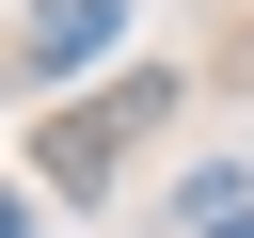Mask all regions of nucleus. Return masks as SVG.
Here are the masks:
<instances>
[{
	"mask_svg": "<svg viewBox=\"0 0 254 238\" xmlns=\"http://www.w3.org/2000/svg\"><path fill=\"white\" fill-rule=\"evenodd\" d=\"M0 238H32V206H16V190H0Z\"/></svg>",
	"mask_w": 254,
	"mask_h": 238,
	"instance_id": "obj_2",
	"label": "nucleus"
},
{
	"mask_svg": "<svg viewBox=\"0 0 254 238\" xmlns=\"http://www.w3.org/2000/svg\"><path fill=\"white\" fill-rule=\"evenodd\" d=\"M111 32H127V0H32V32H16V79H79Z\"/></svg>",
	"mask_w": 254,
	"mask_h": 238,
	"instance_id": "obj_1",
	"label": "nucleus"
},
{
	"mask_svg": "<svg viewBox=\"0 0 254 238\" xmlns=\"http://www.w3.org/2000/svg\"><path fill=\"white\" fill-rule=\"evenodd\" d=\"M190 238H254V206H238V222H190Z\"/></svg>",
	"mask_w": 254,
	"mask_h": 238,
	"instance_id": "obj_3",
	"label": "nucleus"
}]
</instances>
